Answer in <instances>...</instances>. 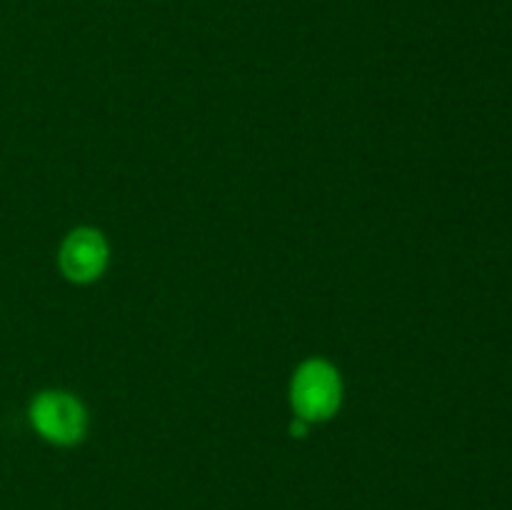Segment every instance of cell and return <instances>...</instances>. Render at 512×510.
I'll return each mask as SVG.
<instances>
[{
  "instance_id": "obj_2",
  "label": "cell",
  "mask_w": 512,
  "mask_h": 510,
  "mask_svg": "<svg viewBox=\"0 0 512 510\" xmlns=\"http://www.w3.org/2000/svg\"><path fill=\"white\" fill-rule=\"evenodd\" d=\"M30 423L55 445H73L83 440L88 430V413L75 395L63 390H45L30 403Z\"/></svg>"
},
{
  "instance_id": "obj_1",
  "label": "cell",
  "mask_w": 512,
  "mask_h": 510,
  "mask_svg": "<svg viewBox=\"0 0 512 510\" xmlns=\"http://www.w3.org/2000/svg\"><path fill=\"white\" fill-rule=\"evenodd\" d=\"M340 398H343V383H340L338 370L328 360H305L295 370L293 385H290L295 418H303L308 423L328 420L340 408Z\"/></svg>"
},
{
  "instance_id": "obj_3",
  "label": "cell",
  "mask_w": 512,
  "mask_h": 510,
  "mask_svg": "<svg viewBox=\"0 0 512 510\" xmlns=\"http://www.w3.org/2000/svg\"><path fill=\"white\" fill-rule=\"evenodd\" d=\"M60 270L73 283H90L100 278L108 265V243L93 228H78L60 245Z\"/></svg>"
}]
</instances>
